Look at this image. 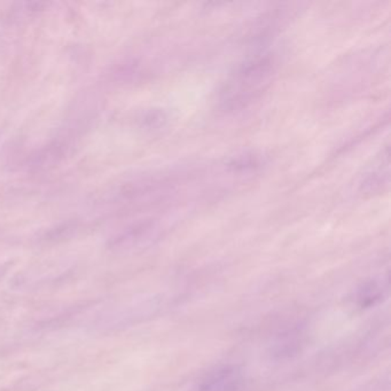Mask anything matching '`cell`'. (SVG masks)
I'll return each mask as SVG.
<instances>
[{
    "label": "cell",
    "mask_w": 391,
    "mask_h": 391,
    "mask_svg": "<svg viewBox=\"0 0 391 391\" xmlns=\"http://www.w3.org/2000/svg\"><path fill=\"white\" fill-rule=\"evenodd\" d=\"M161 232V226L156 220H147L144 223L126 229L115 239L113 246L117 249H133L152 242Z\"/></svg>",
    "instance_id": "3"
},
{
    "label": "cell",
    "mask_w": 391,
    "mask_h": 391,
    "mask_svg": "<svg viewBox=\"0 0 391 391\" xmlns=\"http://www.w3.org/2000/svg\"><path fill=\"white\" fill-rule=\"evenodd\" d=\"M276 70V59L269 53L255 55L239 64L220 90V108L227 113L247 108L267 91Z\"/></svg>",
    "instance_id": "1"
},
{
    "label": "cell",
    "mask_w": 391,
    "mask_h": 391,
    "mask_svg": "<svg viewBox=\"0 0 391 391\" xmlns=\"http://www.w3.org/2000/svg\"><path fill=\"white\" fill-rule=\"evenodd\" d=\"M383 297V287L378 281H370L365 283L361 289L358 290L357 301L361 307H371L379 303Z\"/></svg>",
    "instance_id": "4"
},
{
    "label": "cell",
    "mask_w": 391,
    "mask_h": 391,
    "mask_svg": "<svg viewBox=\"0 0 391 391\" xmlns=\"http://www.w3.org/2000/svg\"><path fill=\"white\" fill-rule=\"evenodd\" d=\"M243 380L239 368L227 365L210 372L200 383L199 391H241Z\"/></svg>",
    "instance_id": "2"
}]
</instances>
